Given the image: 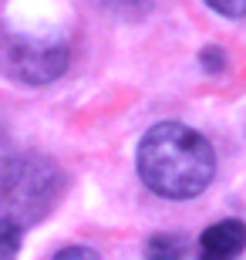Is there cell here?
<instances>
[{
	"label": "cell",
	"mask_w": 246,
	"mask_h": 260,
	"mask_svg": "<svg viewBox=\"0 0 246 260\" xmlns=\"http://www.w3.org/2000/svg\"><path fill=\"white\" fill-rule=\"evenodd\" d=\"M0 68L17 81L27 85H48L64 75L67 48L57 41H30V38H7L0 41Z\"/></svg>",
	"instance_id": "3957f363"
},
{
	"label": "cell",
	"mask_w": 246,
	"mask_h": 260,
	"mask_svg": "<svg viewBox=\"0 0 246 260\" xmlns=\"http://www.w3.org/2000/svg\"><path fill=\"white\" fill-rule=\"evenodd\" d=\"M61 186V169L44 155H17L0 166V206L24 226L44 220L54 210Z\"/></svg>",
	"instance_id": "7a4b0ae2"
},
{
	"label": "cell",
	"mask_w": 246,
	"mask_h": 260,
	"mask_svg": "<svg viewBox=\"0 0 246 260\" xmlns=\"http://www.w3.org/2000/svg\"><path fill=\"white\" fill-rule=\"evenodd\" d=\"M20 240H24V223L0 213V257H14L20 250Z\"/></svg>",
	"instance_id": "5b68a950"
},
{
	"label": "cell",
	"mask_w": 246,
	"mask_h": 260,
	"mask_svg": "<svg viewBox=\"0 0 246 260\" xmlns=\"http://www.w3.org/2000/svg\"><path fill=\"white\" fill-rule=\"evenodd\" d=\"M202 64H206V71H223L226 68V54L219 48H206L202 51Z\"/></svg>",
	"instance_id": "9c48e42d"
},
{
	"label": "cell",
	"mask_w": 246,
	"mask_h": 260,
	"mask_svg": "<svg viewBox=\"0 0 246 260\" xmlns=\"http://www.w3.org/2000/svg\"><path fill=\"white\" fill-rule=\"evenodd\" d=\"M108 10H115L118 17H128V20H138V17H145L152 10V4L155 0H101Z\"/></svg>",
	"instance_id": "8992f818"
},
{
	"label": "cell",
	"mask_w": 246,
	"mask_h": 260,
	"mask_svg": "<svg viewBox=\"0 0 246 260\" xmlns=\"http://www.w3.org/2000/svg\"><path fill=\"white\" fill-rule=\"evenodd\" d=\"M209 7L216 10V14H223V17L236 20V17H246V0H206Z\"/></svg>",
	"instance_id": "52a82bcc"
},
{
	"label": "cell",
	"mask_w": 246,
	"mask_h": 260,
	"mask_svg": "<svg viewBox=\"0 0 246 260\" xmlns=\"http://www.w3.org/2000/svg\"><path fill=\"white\" fill-rule=\"evenodd\" d=\"M199 247L206 257H236L246 247V223L243 220H219L213 223L202 237H199Z\"/></svg>",
	"instance_id": "277c9868"
},
{
	"label": "cell",
	"mask_w": 246,
	"mask_h": 260,
	"mask_svg": "<svg viewBox=\"0 0 246 260\" xmlns=\"http://www.w3.org/2000/svg\"><path fill=\"white\" fill-rule=\"evenodd\" d=\"M138 176L152 193L169 200H192L213 183L216 152L189 125L159 122L138 142Z\"/></svg>",
	"instance_id": "6da1fadb"
},
{
	"label": "cell",
	"mask_w": 246,
	"mask_h": 260,
	"mask_svg": "<svg viewBox=\"0 0 246 260\" xmlns=\"http://www.w3.org/2000/svg\"><path fill=\"white\" fill-rule=\"evenodd\" d=\"M75 257H85V260H95L98 253L91 247H64V250L57 253V260H75Z\"/></svg>",
	"instance_id": "30bf717a"
},
{
	"label": "cell",
	"mask_w": 246,
	"mask_h": 260,
	"mask_svg": "<svg viewBox=\"0 0 246 260\" xmlns=\"http://www.w3.org/2000/svg\"><path fill=\"white\" fill-rule=\"evenodd\" d=\"M149 253H162V257H182V240H169V237H155L149 243Z\"/></svg>",
	"instance_id": "ba28073f"
}]
</instances>
